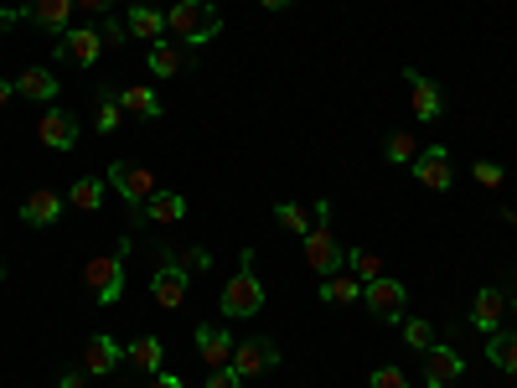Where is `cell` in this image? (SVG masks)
Returning a JSON list of instances; mask_svg holds the SVG:
<instances>
[{
  "mask_svg": "<svg viewBox=\"0 0 517 388\" xmlns=\"http://www.w3.org/2000/svg\"><path fill=\"white\" fill-rule=\"evenodd\" d=\"M63 388H83V373H68V378H63Z\"/></svg>",
  "mask_w": 517,
  "mask_h": 388,
  "instance_id": "43",
  "label": "cell"
},
{
  "mask_svg": "<svg viewBox=\"0 0 517 388\" xmlns=\"http://www.w3.org/2000/svg\"><path fill=\"white\" fill-rule=\"evenodd\" d=\"M16 94L21 99H32V104H57V73L52 68H26L21 78H16Z\"/></svg>",
  "mask_w": 517,
  "mask_h": 388,
  "instance_id": "17",
  "label": "cell"
},
{
  "mask_svg": "<svg viewBox=\"0 0 517 388\" xmlns=\"http://www.w3.org/2000/svg\"><path fill=\"white\" fill-rule=\"evenodd\" d=\"M0 280H6V264H0Z\"/></svg>",
  "mask_w": 517,
  "mask_h": 388,
  "instance_id": "45",
  "label": "cell"
},
{
  "mask_svg": "<svg viewBox=\"0 0 517 388\" xmlns=\"http://www.w3.org/2000/svg\"><path fill=\"white\" fill-rule=\"evenodd\" d=\"M404 83H409V104H414V114L430 125V119H440V88L424 78L419 68H404Z\"/></svg>",
  "mask_w": 517,
  "mask_h": 388,
  "instance_id": "14",
  "label": "cell"
},
{
  "mask_svg": "<svg viewBox=\"0 0 517 388\" xmlns=\"http://www.w3.org/2000/svg\"><path fill=\"white\" fill-rule=\"evenodd\" d=\"M368 388H409V378H404L399 368H393V363H383V368L368 378Z\"/></svg>",
  "mask_w": 517,
  "mask_h": 388,
  "instance_id": "34",
  "label": "cell"
},
{
  "mask_svg": "<svg viewBox=\"0 0 517 388\" xmlns=\"http://www.w3.org/2000/svg\"><path fill=\"white\" fill-rule=\"evenodd\" d=\"M486 363L517 378V332H492L486 337Z\"/></svg>",
  "mask_w": 517,
  "mask_h": 388,
  "instance_id": "23",
  "label": "cell"
},
{
  "mask_svg": "<svg viewBox=\"0 0 517 388\" xmlns=\"http://www.w3.org/2000/svg\"><path fill=\"white\" fill-rule=\"evenodd\" d=\"M16 21H21V11H16V6H11V11H0V37H6V32H11Z\"/></svg>",
  "mask_w": 517,
  "mask_h": 388,
  "instance_id": "40",
  "label": "cell"
},
{
  "mask_svg": "<svg viewBox=\"0 0 517 388\" xmlns=\"http://www.w3.org/2000/svg\"><path fill=\"white\" fill-rule=\"evenodd\" d=\"M300 249H306V264L316 275H337L342 270V259H347V249H342V238L331 233L326 223H316L306 238H300Z\"/></svg>",
  "mask_w": 517,
  "mask_h": 388,
  "instance_id": "4",
  "label": "cell"
},
{
  "mask_svg": "<svg viewBox=\"0 0 517 388\" xmlns=\"http://www.w3.org/2000/svg\"><path fill=\"white\" fill-rule=\"evenodd\" d=\"M125 357L140 368V373H161V363H166V347H161V337H135L130 347H125Z\"/></svg>",
  "mask_w": 517,
  "mask_h": 388,
  "instance_id": "25",
  "label": "cell"
},
{
  "mask_svg": "<svg viewBox=\"0 0 517 388\" xmlns=\"http://www.w3.org/2000/svg\"><path fill=\"white\" fill-rule=\"evenodd\" d=\"M119 109H125V114H135V119H161V99L150 94V88H140V83L119 88Z\"/></svg>",
  "mask_w": 517,
  "mask_h": 388,
  "instance_id": "24",
  "label": "cell"
},
{
  "mask_svg": "<svg viewBox=\"0 0 517 388\" xmlns=\"http://www.w3.org/2000/svg\"><path fill=\"white\" fill-rule=\"evenodd\" d=\"M461 373H466V363H461V352H455V347L435 342L430 352H424V388H450Z\"/></svg>",
  "mask_w": 517,
  "mask_h": 388,
  "instance_id": "12",
  "label": "cell"
},
{
  "mask_svg": "<svg viewBox=\"0 0 517 388\" xmlns=\"http://www.w3.org/2000/svg\"><path fill=\"white\" fill-rule=\"evenodd\" d=\"M187 290H192V275L181 270L176 259H161V270L150 275V295H156V306H161V311H176L181 301H187Z\"/></svg>",
  "mask_w": 517,
  "mask_h": 388,
  "instance_id": "10",
  "label": "cell"
},
{
  "mask_svg": "<svg viewBox=\"0 0 517 388\" xmlns=\"http://www.w3.org/2000/svg\"><path fill=\"white\" fill-rule=\"evenodd\" d=\"M471 176H476L481 187H492V192L502 187V166H497V161H476V166H471Z\"/></svg>",
  "mask_w": 517,
  "mask_h": 388,
  "instance_id": "35",
  "label": "cell"
},
{
  "mask_svg": "<svg viewBox=\"0 0 517 388\" xmlns=\"http://www.w3.org/2000/svg\"><path fill=\"white\" fill-rule=\"evenodd\" d=\"M502 321H507V295L497 285H481L476 290V306H471V326L492 337V332H502Z\"/></svg>",
  "mask_w": 517,
  "mask_h": 388,
  "instance_id": "13",
  "label": "cell"
},
{
  "mask_svg": "<svg viewBox=\"0 0 517 388\" xmlns=\"http://www.w3.org/2000/svg\"><path fill=\"white\" fill-rule=\"evenodd\" d=\"M202 388H243V378H238V373H233V368H212V373H207V383H202Z\"/></svg>",
  "mask_w": 517,
  "mask_h": 388,
  "instance_id": "37",
  "label": "cell"
},
{
  "mask_svg": "<svg viewBox=\"0 0 517 388\" xmlns=\"http://www.w3.org/2000/svg\"><path fill=\"white\" fill-rule=\"evenodd\" d=\"M264 11H285V6H295V0H259Z\"/></svg>",
  "mask_w": 517,
  "mask_h": 388,
  "instance_id": "42",
  "label": "cell"
},
{
  "mask_svg": "<svg viewBox=\"0 0 517 388\" xmlns=\"http://www.w3.org/2000/svg\"><path fill=\"white\" fill-rule=\"evenodd\" d=\"M37 140L52 145V151H73V145H78V114L47 104V114L37 119Z\"/></svg>",
  "mask_w": 517,
  "mask_h": 388,
  "instance_id": "11",
  "label": "cell"
},
{
  "mask_svg": "<svg viewBox=\"0 0 517 388\" xmlns=\"http://www.w3.org/2000/svg\"><path fill=\"white\" fill-rule=\"evenodd\" d=\"M57 218H63V197L57 192H32L21 202V223H32V228H52Z\"/></svg>",
  "mask_w": 517,
  "mask_h": 388,
  "instance_id": "19",
  "label": "cell"
},
{
  "mask_svg": "<svg viewBox=\"0 0 517 388\" xmlns=\"http://www.w3.org/2000/svg\"><path fill=\"white\" fill-rule=\"evenodd\" d=\"M130 249H135V238H119L109 254H94V259H88L83 280H88V290H94L99 306H114L119 295H125V254H130Z\"/></svg>",
  "mask_w": 517,
  "mask_h": 388,
  "instance_id": "3",
  "label": "cell"
},
{
  "mask_svg": "<svg viewBox=\"0 0 517 388\" xmlns=\"http://www.w3.org/2000/svg\"><path fill=\"white\" fill-rule=\"evenodd\" d=\"M119 357H125V347H119L114 337H94L83 352V373H94V378H109L119 368Z\"/></svg>",
  "mask_w": 517,
  "mask_h": 388,
  "instance_id": "18",
  "label": "cell"
},
{
  "mask_svg": "<svg viewBox=\"0 0 517 388\" xmlns=\"http://www.w3.org/2000/svg\"><path fill=\"white\" fill-rule=\"evenodd\" d=\"M26 21H37L42 32H68V16H73V0H26L21 6Z\"/></svg>",
  "mask_w": 517,
  "mask_h": 388,
  "instance_id": "15",
  "label": "cell"
},
{
  "mask_svg": "<svg viewBox=\"0 0 517 388\" xmlns=\"http://www.w3.org/2000/svg\"><path fill=\"white\" fill-rule=\"evenodd\" d=\"M166 259H176L181 270H207V254H202V249H176V254H166Z\"/></svg>",
  "mask_w": 517,
  "mask_h": 388,
  "instance_id": "36",
  "label": "cell"
},
{
  "mask_svg": "<svg viewBox=\"0 0 517 388\" xmlns=\"http://www.w3.org/2000/svg\"><path fill=\"white\" fill-rule=\"evenodd\" d=\"M259 306H264V285H259V275H254V249H243V254H238V275L223 285L218 311H223L228 321H249V316H259Z\"/></svg>",
  "mask_w": 517,
  "mask_h": 388,
  "instance_id": "2",
  "label": "cell"
},
{
  "mask_svg": "<svg viewBox=\"0 0 517 388\" xmlns=\"http://www.w3.org/2000/svg\"><path fill=\"white\" fill-rule=\"evenodd\" d=\"M99 37H104V52H114V47H125V42H130V26H125V21H114V16H104V21H99Z\"/></svg>",
  "mask_w": 517,
  "mask_h": 388,
  "instance_id": "33",
  "label": "cell"
},
{
  "mask_svg": "<svg viewBox=\"0 0 517 388\" xmlns=\"http://www.w3.org/2000/svg\"><path fill=\"white\" fill-rule=\"evenodd\" d=\"M187 68H192V57L181 52L176 42H156V47H150V73L176 78V73H187Z\"/></svg>",
  "mask_w": 517,
  "mask_h": 388,
  "instance_id": "22",
  "label": "cell"
},
{
  "mask_svg": "<svg viewBox=\"0 0 517 388\" xmlns=\"http://www.w3.org/2000/svg\"><path fill=\"white\" fill-rule=\"evenodd\" d=\"M166 32L176 42H187V47H202L223 32V16L212 0H176V6L166 11Z\"/></svg>",
  "mask_w": 517,
  "mask_h": 388,
  "instance_id": "1",
  "label": "cell"
},
{
  "mask_svg": "<svg viewBox=\"0 0 517 388\" xmlns=\"http://www.w3.org/2000/svg\"><path fill=\"white\" fill-rule=\"evenodd\" d=\"M187 218V197H176V192H156L145 202V223H181Z\"/></svg>",
  "mask_w": 517,
  "mask_h": 388,
  "instance_id": "26",
  "label": "cell"
},
{
  "mask_svg": "<svg viewBox=\"0 0 517 388\" xmlns=\"http://www.w3.org/2000/svg\"><path fill=\"white\" fill-rule=\"evenodd\" d=\"M512 311H517V290H512Z\"/></svg>",
  "mask_w": 517,
  "mask_h": 388,
  "instance_id": "44",
  "label": "cell"
},
{
  "mask_svg": "<svg viewBox=\"0 0 517 388\" xmlns=\"http://www.w3.org/2000/svg\"><path fill=\"white\" fill-rule=\"evenodd\" d=\"M104 176H78L73 182V192H68V202L78 207V213H99V202H104Z\"/></svg>",
  "mask_w": 517,
  "mask_h": 388,
  "instance_id": "28",
  "label": "cell"
},
{
  "mask_svg": "<svg viewBox=\"0 0 517 388\" xmlns=\"http://www.w3.org/2000/svg\"><path fill=\"white\" fill-rule=\"evenodd\" d=\"M419 151H424V145H419L414 130H393V135L383 140V161H393V166H414Z\"/></svg>",
  "mask_w": 517,
  "mask_h": 388,
  "instance_id": "27",
  "label": "cell"
},
{
  "mask_svg": "<svg viewBox=\"0 0 517 388\" xmlns=\"http://www.w3.org/2000/svg\"><path fill=\"white\" fill-rule=\"evenodd\" d=\"M145 388H187V383H181L176 373H150V383Z\"/></svg>",
  "mask_w": 517,
  "mask_h": 388,
  "instance_id": "39",
  "label": "cell"
},
{
  "mask_svg": "<svg viewBox=\"0 0 517 388\" xmlns=\"http://www.w3.org/2000/svg\"><path fill=\"white\" fill-rule=\"evenodd\" d=\"M275 223H280V228H290V233H300V238H306V233L316 228V218L306 213V207H295V202H280V207H275Z\"/></svg>",
  "mask_w": 517,
  "mask_h": 388,
  "instance_id": "30",
  "label": "cell"
},
{
  "mask_svg": "<svg viewBox=\"0 0 517 388\" xmlns=\"http://www.w3.org/2000/svg\"><path fill=\"white\" fill-rule=\"evenodd\" d=\"M11 94H16V83H11V78H0V109L11 104Z\"/></svg>",
  "mask_w": 517,
  "mask_h": 388,
  "instance_id": "41",
  "label": "cell"
},
{
  "mask_svg": "<svg viewBox=\"0 0 517 388\" xmlns=\"http://www.w3.org/2000/svg\"><path fill=\"white\" fill-rule=\"evenodd\" d=\"M57 57H68V63H78V68H94L99 57H104L99 26H94V21H88V26H68L63 42H57Z\"/></svg>",
  "mask_w": 517,
  "mask_h": 388,
  "instance_id": "8",
  "label": "cell"
},
{
  "mask_svg": "<svg viewBox=\"0 0 517 388\" xmlns=\"http://www.w3.org/2000/svg\"><path fill=\"white\" fill-rule=\"evenodd\" d=\"M404 301H409V290L399 280H388V275L362 285V306L373 311V321H404Z\"/></svg>",
  "mask_w": 517,
  "mask_h": 388,
  "instance_id": "5",
  "label": "cell"
},
{
  "mask_svg": "<svg viewBox=\"0 0 517 388\" xmlns=\"http://www.w3.org/2000/svg\"><path fill=\"white\" fill-rule=\"evenodd\" d=\"M119 119H125V109H119V94L109 83H99V114H94V130L99 135H114L119 130Z\"/></svg>",
  "mask_w": 517,
  "mask_h": 388,
  "instance_id": "29",
  "label": "cell"
},
{
  "mask_svg": "<svg viewBox=\"0 0 517 388\" xmlns=\"http://www.w3.org/2000/svg\"><path fill=\"white\" fill-rule=\"evenodd\" d=\"M104 182H109V187H119V192H125V202H130V207H145L150 197L161 192V187H156V176H150L145 166H135V161H114V166H109V176H104Z\"/></svg>",
  "mask_w": 517,
  "mask_h": 388,
  "instance_id": "7",
  "label": "cell"
},
{
  "mask_svg": "<svg viewBox=\"0 0 517 388\" xmlns=\"http://www.w3.org/2000/svg\"><path fill=\"white\" fill-rule=\"evenodd\" d=\"M197 352H202L207 368H228L233 363V337L223 326H197Z\"/></svg>",
  "mask_w": 517,
  "mask_h": 388,
  "instance_id": "16",
  "label": "cell"
},
{
  "mask_svg": "<svg viewBox=\"0 0 517 388\" xmlns=\"http://www.w3.org/2000/svg\"><path fill=\"white\" fill-rule=\"evenodd\" d=\"M321 301H326V306H352V301H362V280H357V275H342V270L326 275V280H321Z\"/></svg>",
  "mask_w": 517,
  "mask_h": 388,
  "instance_id": "21",
  "label": "cell"
},
{
  "mask_svg": "<svg viewBox=\"0 0 517 388\" xmlns=\"http://www.w3.org/2000/svg\"><path fill=\"white\" fill-rule=\"evenodd\" d=\"M275 363H280V347L269 342V337H249V342H233V363H228V368H233L243 383H249V378L269 373Z\"/></svg>",
  "mask_w": 517,
  "mask_h": 388,
  "instance_id": "6",
  "label": "cell"
},
{
  "mask_svg": "<svg viewBox=\"0 0 517 388\" xmlns=\"http://www.w3.org/2000/svg\"><path fill=\"white\" fill-rule=\"evenodd\" d=\"M125 26H130L135 42H150V47H156L161 32H166V11H156V6H135V11L125 16Z\"/></svg>",
  "mask_w": 517,
  "mask_h": 388,
  "instance_id": "20",
  "label": "cell"
},
{
  "mask_svg": "<svg viewBox=\"0 0 517 388\" xmlns=\"http://www.w3.org/2000/svg\"><path fill=\"white\" fill-rule=\"evenodd\" d=\"M73 11H83V16H99V21H104V16L114 11V0H73Z\"/></svg>",
  "mask_w": 517,
  "mask_h": 388,
  "instance_id": "38",
  "label": "cell"
},
{
  "mask_svg": "<svg viewBox=\"0 0 517 388\" xmlns=\"http://www.w3.org/2000/svg\"><path fill=\"white\" fill-rule=\"evenodd\" d=\"M404 342L414 347V352H430L435 347V326L424 321V316H414V321H404Z\"/></svg>",
  "mask_w": 517,
  "mask_h": 388,
  "instance_id": "32",
  "label": "cell"
},
{
  "mask_svg": "<svg viewBox=\"0 0 517 388\" xmlns=\"http://www.w3.org/2000/svg\"><path fill=\"white\" fill-rule=\"evenodd\" d=\"M409 171H414L430 192H450V187H455V161H450L445 145H424V151L414 156V166H409Z\"/></svg>",
  "mask_w": 517,
  "mask_h": 388,
  "instance_id": "9",
  "label": "cell"
},
{
  "mask_svg": "<svg viewBox=\"0 0 517 388\" xmlns=\"http://www.w3.org/2000/svg\"><path fill=\"white\" fill-rule=\"evenodd\" d=\"M347 270H352L362 285H368V280H378V275H383V259H378V254H368V249H347Z\"/></svg>",
  "mask_w": 517,
  "mask_h": 388,
  "instance_id": "31",
  "label": "cell"
}]
</instances>
